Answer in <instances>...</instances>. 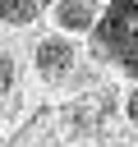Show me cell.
Returning a JSON list of instances; mask_svg holds the SVG:
<instances>
[{
    "label": "cell",
    "instance_id": "obj_1",
    "mask_svg": "<svg viewBox=\"0 0 138 147\" xmlns=\"http://www.w3.org/2000/svg\"><path fill=\"white\" fill-rule=\"evenodd\" d=\"M133 18H138V5L133 0H115L110 5V14L97 23V37H101V46L106 51H120V55H129L133 46Z\"/></svg>",
    "mask_w": 138,
    "mask_h": 147
},
{
    "label": "cell",
    "instance_id": "obj_2",
    "mask_svg": "<svg viewBox=\"0 0 138 147\" xmlns=\"http://www.w3.org/2000/svg\"><path fill=\"white\" fill-rule=\"evenodd\" d=\"M37 69H41L46 78L69 74V69H74V46H69L64 37H46V41L37 46Z\"/></svg>",
    "mask_w": 138,
    "mask_h": 147
},
{
    "label": "cell",
    "instance_id": "obj_3",
    "mask_svg": "<svg viewBox=\"0 0 138 147\" xmlns=\"http://www.w3.org/2000/svg\"><path fill=\"white\" fill-rule=\"evenodd\" d=\"M55 23H60V28H69V32H78V28H92V23H97V14H92V5H87V0H60V5H55Z\"/></svg>",
    "mask_w": 138,
    "mask_h": 147
},
{
    "label": "cell",
    "instance_id": "obj_4",
    "mask_svg": "<svg viewBox=\"0 0 138 147\" xmlns=\"http://www.w3.org/2000/svg\"><path fill=\"white\" fill-rule=\"evenodd\" d=\"M0 18L14 23V28H23V23L37 18V0H0Z\"/></svg>",
    "mask_w": 138,
    "mask_h": 147
},
{
    "label": "cell",
    "instance_id": "obj_5",
    "mask_svg": "<svg viewBox=\"0 0 138 147\" xmlns=\"http://www.w3.org/2000/svg\"><path fill=\"white\" fill-rule=\"evenodd\" d=\"M9 87H14V60L0 55V92H9Z\"/></svg>",
    "mask_w": 138,
    "mask_h": 147
},
{
    "label": "cell",
    "instance_id": "obj_6",
    "mask_svg": "<svg viewBox=\"0 0 138 147\" xmlns=\"http://www.w3.org/2000/svg\"><path fill=\"white\" fill-rule=\"evenodd\" d=\"M129 119H133V124H138V87H133V92H129Z\"/></svg>",
    "mask_w": 138,
    "mask_h": 147
}]
</instances>
